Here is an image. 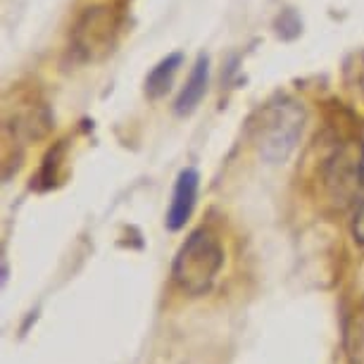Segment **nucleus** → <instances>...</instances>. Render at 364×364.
<instances>
[{"mask_svg":"<svg viewBox=\"0 0 364 364\" xmlns=\"http://www.w3.org/2000/svg\"><path fill=\"white\" fill-rule=\"evenodd\" d=\"M224 267V248L210 229H196L176 250L171 279L191 298L210 293Z\"/></svg>","mask_w":364,"mask_h":364,"instance_id":"f257e3e1","label":"nucleus"},{"mask_svg":"<svg viewBox=\"0 0 364 364\" xmlns=\"http://www.w3.org/2000/svg\"><path fill=\"white\" fill-rule=\"evenodd\" d=\"M321 186L336 210L357 205L364 188V146L346 141L336 146L321 164Z\"/></svg>","mask_w":364,"mask_h":364,"instance_id":"f03ea898","label":"nucleus"},{"mask_svg":"<svg viewBox=\"0 0 364 364\" xmlns=\"http://www.w3.org/2000/svg\"><path fill=\"white\" fill-rule=\"evenodd\" d=\"M305 112L295 100L269 102L255 124V141L264 160L284 162L293 153L295 143L302 134Z\"/></svg>","mask_w":364,"mask_h":364,"instance_id":"7ed1b4c3","label":"nucleus"},{"mask_svg":"<svg viewBox=\"0 0 364 364\" xmlns=\"http://www.w3.org/2000/svg\"><path fill=\"white\" fill-rule=\"evenodd\" d=\"M117 41V19L112 8L107 5H95L88 8L72 31V48L86 63L102 60L112 50Z\"/></svg>","mask_w":364,"mask_h":364,"instance_id":"20e7f679","label":"nucleus"},{"mask_svg":"<svg viewBox=\"0 0 364 364\" xmlns=\"http://www.w3.org/2000/svg\"><path fill=\"white\" fill-rule=\"evenodd\" d=\"M198 188H200V174L193 167L181 169L176 183H174V193H171V203L167 210V224L169 231H181L186 222L191 219L198 203Z\"/></svg>","mask_w":364,"mask_h":364,"instance_id":"39448f33","label":"nucleus"},{"mask_svg":"<svg viewBox=\"0 0 364 364\" xmlns=\"http://www.w3.org/2000/svg\"><path fill=\"white\" fill-rule=\"evenodd\" d=\"M208 79H210V60H208V55H200L186 81V86L181 88V93H178V98H176V114L186 117L200 105V100L205 98V91H208Z\"/></svg>","mask_w":364,"mask_h":364,"instance_id":"423d86ee","label":"nucleus"},{"mask_svg":"<svg viewBox=\"0 0 364 364\" xmlns=\"http://www.w3.org/2000/svg\"><path fill=\"white\" fill-rule=\"evenodd\" d=\"M181 60H183L181 53H171L162 60L160 65L150 70L148 79H146V95L148 98H153V100L162 98V95L169 91L171 84H174L178 67H181Z\"/></svg>","mask_w":364,"mask_h":364,"instance_id":"0eeeda50","label":"nucleus"},{"mask_svg":"<svg viewBox=\"0 0 364 364\" xmlns=\"http://www.w3.org/2000/svg\"><path fill=\"white\" fill-rule=\"evenodd\" d=\"M350 231H353L355 243L364 245V196L360 198V203H357V210H355L353 224H350Z\"/></svg>","mask_w":364,"mask_h":364,"instance_id":"6e6552de","label":"nucleus"}]
</instances>
